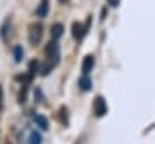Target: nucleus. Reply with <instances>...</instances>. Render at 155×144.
Wrapping results in <instances>:
<instances>
[{
  "instance_id": "f257e3e1",
  "label": "nucleus",
  "mask_w": 155,
  "mask_h": 144,
  "mask_svg": "<svg viewBox=\"0 0 155 144\" xmlns=\"http://www.w3.org/2000/svg\"><path fill=\"white\" fill-rule=\"evenodd\" d=\"M41 34H43V28H41V24L38 22H35L29 26V43L33 45H38L40 39H41Z\"/></svg>"
},
{
  "instance_id": "f03ea898",
  "label": "nucleus",
  "mask_w": 155,
  "mask_h": 144,
  "mask_svg": "<svg viewBox=\"0 0 155 144\" xmlns=\"http://www.w3.org/2000/svg\"><path fill=\"white\" fill-rule=\"evenodd\" d=\"M93 113L97 117H104L107 113V103L102 96H97L93 100Z\"/></svg>"
},
{
  "instance_id": "7ed1b4c3",
  "label": "nucleus",
  "mask_w": 155,
  "mask_h": 144,
  "mask_svg": "<svg viewBox=\"0 0 155 144\" xmlns=\"http://www.w3.org/2000/svg\"><path fill=\"white\" fill-rule=\"evenodd\" d=\"M93 65H95V57L93 55H86L84 60H83V64H81V72H83V76H88L90 72L93 70Z\"/></svg>"
},
{
  "instance_id": "20e7f679",
  "label": "nucleus",
  "mask_w": 155,
  "mask_h": 144,
  "mask_svg": "<svg viewBox=\"0 0 155 144\" xmlns=\"http://www.w3.org/2000/svg\"><path fill=\"white\" fill-rule=\"evenodd\" d=\"M84 34H86V31H84V26H81L79 22H74V24H72V36H74L76 39H81Z\"/></svg>"
},
{
  "instance_id": "39448f33",
  "label": "nucleus",
  "mask_w": 155,
  "mask_h": 144,
  "mask_svg": "<svg viewBox=\"0 0 155 144\" xmlns=\"http://www.w3.org/2000/svg\"><path fill=\"white\" fill-rule=\"evenodd\" d=\"M62 33H64V26H62V24H54V26H52L50 34H52V39H54V41H57V39L61 38Z\"/></svg>"
},
{
  "instance_id": "423d86ee",
  "label": "nucleus",
  "mask_w": 155,
  "mask_h": 144,
  "mask_svg": "<svg viewBox=\"0 0 155 144\" xmlns=\"http://www.w3.org/2000/svg\"><path fill=\"white\" fill-rule=\"evenodd\" d=\"M47 12H48V0H41L38 9H36V14H38V17H45Z\"/></svg>"
},
{
  "instance_id": "0eeeda50",
  "label": "nucleus",
  "mask_w": 155,
  "mask_h": 144,
  "mask_svg": "<svg viewBox=\"0 0 155 144\" xmlns=\"http://www.w3.org/2000/svg\"><path fill=\"white\" fill-rule=\"evenodd\" d=\"M40 72V62L38 60H31L29 62V77H33Z\"/></svg>"
},
{
  "instance_id": "6e6552de",
  "label": "nucleus",
  "mask_w": 155,
  "mask_h": 144,
  "mask_svg": "<svg viewBox=\"0 0 155 144\" xmlns=\"http://www.w3.org/2000/svg\"><path fill=\"white\" fill-rule=\"evenodd\" d=\"M35 122L38 124V127L43 129V130L48 129V122H47V118H45L43 115H35Z\"/></svg>"
},
{
  "instance_id": "1a4fd4ad",
  "label": "nucleus",
  "mask_w": 155,
  "mask_h": 144,
  "mask_svg": "<svg viewBox=\"0 0 155 144\" xmlns=\"http://www.w3.org/2000/svg\"><path fill=\"white\" fill-rule=\"evenodd\" d=\"M79 88L83 89V91H90V88H91V81H90L88 76H83V77L79 79Z\"/></svg>"
},
{
  "instance_id": "9d476101",
  "label": "nucleus",
  "mask_w": 155,
  "mask_h": 144,
  "mask_svg": "<svg viewBox=\"0 0 155 144\" xmlns=\"http://www.w3.org/2000/svg\"><path fill=\"white\" fill-rule=\"evenodd\" d=\"M28 144H41V136L38 134V130H33L29 134V142Z\"/></svg>"
},
{
  "instance_id": "9b49d317",
  "label": "nucleus",
  "mask_w": 155,
  "mask_h": 144,
  "mask_svg": "<svg viewBox=\"0 0 155 144\" xmlns=\"http://www.w3.org/2000/svg\"><path fill=\"white\" fill-rule=\"evenodd\" d=\"M14 58H16V62H21L22 60V48L17 45V46H14Z\"/></svg>"
},
{
  "instance_id": "f8f14e48",
  "label": "nucleus",
  "mask_w": 155,
  "mask_h": 144,
  "mask_svg": "<svg viewBox=\"0 0 155 144\" xmlns=\"http://www.w3.org/2000/svg\"><path fill=\"white\" fill-rule=\"evenodd\" d=\"M9 24H11V21H9V19H7L5 22H4V26H2V39H7V28H9Z\"/></svg>"
},
{
  "instance_id": "ddd939ff",
  "label": "nucleus",
  "mask_w": 155,
  "mask_h": 144,
  "mask_svg": "<svg viewBox=\"0 0 155 144\" xmlns=\"http://www.w3.org/2000/svg\"><path fill=\"white\" fill-rule=\"evenodd\" d=\"M107 4H110L112 7H117L119 4H121V0H107Z\"/></svg>"
},
{
  "instance_id": "4468645a",
  "label": "nucleus",
  "mask_w": 155,
  "mask_h": 144,
  "mask_svg": "<svg viewBox=\"0 0 155 144\" xmlns=\"http://www.w3.org/2000/svg\"><path fill=\"white\" fill-rule=\"evenodd\" d=\"M2 106H4V103H2V88H0V110H2Z\"/></svg>"
},
{
  "instance_id": "2eb2a0df",
  "label": "nucleus",
  "mask_w": 155,
  "mask_h": 144,
  "mask_svg": "<svg viewBox=\"0 0 155 144\" xmlns=\"http://www.w3.org/2000/svg\"><path fill=\"white\" fill-rule=\"evenodd\" d=\"M61 2H67V0H61Z\"/></svg>"
},
{
  "instance_id": "dca6fc26",
  "label": "nucleus",
  "mask_w": 155,
  "mask_h": 144,
  "mask_svg": "<svg viewBox=\"0 0 155 144\" xmlns=\"http://www.w3.org/2000/svg\"><path fill=\"white\" fill-rule=\"evenodd\" d=\"M76 144H83V142H76Z\"/></svg>"
}]
</instances>
